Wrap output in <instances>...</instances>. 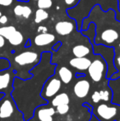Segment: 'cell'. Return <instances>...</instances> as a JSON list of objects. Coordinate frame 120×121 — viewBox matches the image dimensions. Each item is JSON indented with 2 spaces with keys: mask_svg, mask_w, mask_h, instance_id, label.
Listing matches in <instances>:
<instances>
[{
  "mask_svg": "<svg viewBox=\"0 0 120 121\" xmlns=\"http://www.w3.org/2000/svg\"><path fill=\"white\" fill-rule=\"evenodd\" d=\"M105 66L100 59H95L91 62V65L88 68V73L91 78L95 82H99L103 78L104 73Z\"/></svg>",
  "mask_w": 120,
  "mask_h": 121,
  "instance_id": "6da1fadb",
  "label": "cell"
},
{
  "mask_svg": "<svg viewBox=\"0 0 120 121\" xmlns=\"http://www.w3.org/2000/svg\"><path fill=\"white\" fill-rule=\"evenodd\" d=\"M117 107H112L106 104H100L96 108V115L102 121H110L117 115Z\"/></svg>",
  "mask_w": 120,
  "mask_h": 121,
  "instance_id": "7a4b0ae2",
  "label": "cell"
},
{
  "mask_svg": "<svg viewBox=\"0 0 120 121\" xmlns=\"http://www.w3.org/2000/svg\"><path fill=\"white\" fill-rule=\"evenodd\" d=\"M39 59V55L37 53L32 51H26L17 55L14 59V61L21 66L27 65L35 63Z\"/></svg>",
  "mask_w": 120,
  "mask_h": 121,
  "instance_id": "3957f363",
  "label": "cell"
},
{
  "mask_svg": "<svg viewBox=\"0 0 120 121\" xmlns=\"http://www.w3.org/2000/svg\"><path fill=\"white\" fill-rule=\"evenodd\" d=\"M61 88V80L58 78H54L50 79L48 82L46 83L45 88H44V91L42 95L44 97L46 98H50V97L54 96Z\"/></svg>",
  "mask_w": 120,
  "mask_h": 121,
  "instance_id": "277c9868",
  "label": "cell"
},
{
  "mask_svg": "<svg viewBox=\"0 0 120 121\" xmlns=\"http://www.w3.org/2000/svg\"><path fill=\"white\" fill-rule=\"evenodd\" d=\"M91 89V84L87 80H81L75 84L73 91L76 96L78 98H84L88 95Z\"/></svg>",
  "mask_w": 120,
  "mask_h": 121,
  "instance_id": "5b68a950",
  "label": "cell"
},
{
  "mask_svg": "<svg viewBox=\"0 0 120 121\" xmlns=\"http://www.w3.org/2000/svg\"><path fill=\"white\" fill-rule=\"evenodd\" d=\"M69 64H70V65L72 67L75 68V69H78V70L85 71L88 69L89 66L91 64V61L86 57H81V58L76 57L71 59Z\"/></svg>",
  "mask_w": 120,
  "mask_h": 121,
  "instance_id": "8992f818",
  "label": "cell"
},
{
  "mask_svg": "<svg viewBox=\"0 0 120 121\" xmlns=\"http://www.w3.org/2000/svg\"><path fill=\"white\" fill-rule=\"evenodd\" d=\"M55 40V36L50 33H40L37 35L34 39L35 45L37 46H45L51 44Z\"/></svg>",
  "mask_w": 120,
  "mask_h": 121,
  "instance_id": "52a82bcc",
  "label": "cell"
},
{
  "mask_svg": "<svg viewBox=\"0 0 120 121\" xmlns=\"http://www.w3.org/2000/svg\"><path fill=\"white\" fill-rule=\"evenodd\" d=\"M55 30L60 35H67L71 34V32L73 30L74 26L70 22H58L55 25Z\"/></svg>",
  "mask_w": 120,
  "mask_h": 121,
  "instance_id": "ba28073f",
  "label": "cell"
},
{
  "mask_svg": "<svg viewBox=\"0 0 120 121\" xmlns=\"http://www.w3.org/2000/svg\"><path fill=\"white\" fill-rule=\"evenodd\" d=\"M55 114V110L52 107L42 108L38 110V118L40 121H54L53 115Z\"/></svg>",
  "mask_w": 120,
  "mask_h": 121,
  "instance_id": "9c48e42d",
  "label": "cell"
},
{
  "mask_svg": "<svg viewBox=\"0 0 120 121\" xmlns=\"http://www.w3.org/2000/svg\"><path fill=\"white\" fill-rule=\"evenodd\" d=\"M101 39L106 43L112 44L119 39V33L114 29H106L101 34Z\"/></svg>",
  "mask_w": 120,
  "mask_h": 121,
  "instance_id": "30bf717a",
  "label": "cell"
},
{
  "mask_svg": "<svg viewBox=\"0 0 120 121\" xmlns=\"http://www.w3.org/2000/svg\"><path fill=\"white\" fill-rule=\"evenodd\" d=\"M13 106L12 105V102L9 100H4L0 107V118L7 119L9 118L13 113Z\"/></svg>",
  "mask_w": 120,
  "mask_h": 121,
  "instance_id": "8fae6325",
  "label": "cell"
},
{
  "mask_svg": "<svg viewBox=\"0 0 120 121\" xmlns=\"http://www.w3.org/2000/svg\"><path fill=\"white\" fill-rule=\"evenodd\" d=\"M58 75H59L60 80L65 84H68L72 79V73L67 67H62L58 70Z\"/></svg>",
  "mask_w": 120,
  "mask_h": 121,
  "instance_id": "7c38bea8",
  "label": "cell"
},
{
  "mask_svg": "<svg viewBox=\"0 0 120 121\" xmlns=\"http://www.w3.org/2000/svg\"><path fill=\"white\" fill-rule=\"evenodd\" d=\"M90 53V49L88 47L83 45H77L72 48V54L75 57L81 58V57H86Z\"/></svg>",
  "mask_w": 120,
  "mask_h": 121,
  "instance_id": "4fadbf2b",
  "label": "cell"
},
{
  "mask_svg": "<svg viewBox=\"0 0 120 121\" xmlns=\"http://www.w3.org/2000/svg\"><path fill=\"white\" fill-rule=\"evenodd\" d=\"M69 102H70V98L68 95L65 92H62L54 96V98L52 100V105L53 106H58L62 104H69Z\"/></svg>",
  "mask_w": 120,
  "mask_h": 121,
  "instance_id": "5bb4252c",
  "label": "cell"
},
{
  "mask_svg": "<svg viewBox=\"0 0 120 121\" xmlns=\"http://www.w3.org/2000/svg\"><path fill=\"white\" fill-rule=\"evenodd\" d=\"M8 40L12 45H13V46H17V45H20L23 42L24 37H23V35L21 34V32H20L19 30H16V31L8 39Z\"/></svg>",
  "mask_w": 120,
  "mask_h": 121,
  "instance_id": "9a60e30c",
  "label": "cell"
},
{
  "mask_svg": "<svg viewBox=\"0 0 120 121\" xmlns=\"http://www.w3.org/2000/svg\"><path fill=\"white\" fill-rule=\"evenodd\" d=\"M11 82V74L8 72H0V91L8 88Z\"/></svg>",
  "mask_w": 120,
  "mask_h": 121,
  "instance_id": "2e32d148",
  "label": "cell"
},
{
  "mask_svg": "<svg viewBox=\"0 0 120 121\" xmlns=\"http://www.w3.org/2000/svg\"><path fill=\"white\" fill-rule=\"evenodd\" d=\"M17 30L16 27L13 26H8L0 27V35L3 36L5 39L8 40L13 33Z\"/></svg>",
  "mask_w": 120,
  "mask_h": 121,
  "instance_id": "e0dca14e",
  "label": "cell"
},
{
  "mask_svg": "<svg viewBox=\"0 0 120 121\" xmlns=\"http://www.w3.org/2000/svg\"><path fill=\"white\" fill-rule=\"evenodd\" d=\"M49 17V14L45 9L42 8H39L35 12V23H40L43 21L46 20Z\"/></svg>",
  "mask_w": 120,
  "mask_h": 121,
  "instance_id": "ac0fdd59",
  "label": "cell"
},
{
  "mask_svg": "<svg viewBox=\"0 0 120 121\" xmlns=\"http://www.w3.org/2000/svg\"><path fill=\"white\" fill-rule=\"evenodd\" d=\"M53 5L52 0H38V8L42 9H48Z\"/></svg>",
  "mask_w": 120,
  "mask_h": 121,
  "instance_id": "d6986e66",
  "label": "cell"
},
{
  "mask_svg": "<svg viewBox=\"0 0 120 121\" xmlns=\"http://www.w3.org/2000/svg\"><path fill=\"white\" fill-rule=\"evenodd\" d=\"M57 107V112L60 115H65L69 111V105L68 104H62L58 105Z\"/></svg>",
  "mask_w": 120,
  "mask_h": 121,
  "instance_id": "ffe728a7",
  "label": "cell"
},
{
  "mask_svg": "<svg viewBox=\"0 0 120 121\" xmlns=\"http://www.w3.org/2000/svg\"><path fill=\"white\" fill-rule=\"evenodd\" d=\"M32 13V10L30 7L28 6H23L22 7V15L21 17L25 18V19H28V18L30 17Z\"/></svg>",
  "mask_w": 120,
  "mask_h": 121,
  "instance_id": "44dd1931",
  "label": "cell"
},
{
  "mask_svg": "<svg viewBox=\"0 0 120 121\" xmlns=\"http://www.w3.org/2000/svg\"><path fill=\"white\" fill-rule=\"evenodd\" d=\"M22 7L23 6H21V5H17L13 8V13H14L15 16L21 17V15H22Z\"/></svg>",
  "mask_w": 120,
  "mask_h": 121,
  "instance_id": "7402d4cb",
  "label": "cell"
},
{
  "mask_svg": "<svg viewBox=\"0 0 120 121\" xmlns=\"http://www.w3.org/2000/svg\"><path fill=\"white\" fill-rule=\"evenodd\" d=\"M99 94H100V99L103 100H105V101H108L109 99V92L108 91H99Z\"/></svg>",
  "mask_w": 120,
  "mask_h": 121,
  "instance_id": "603a6c76",
  "label": "cell"
},
{
  "mask_svg": "<svg viewBox=\"0 0 120 121\" xmlns=\"http://www.w3.org/2000/svg\"><path fill=\"white\" fill-rule=\"evenodd\" d=\"M91 99H92V100H93L94 103H98V102L101 100L99 91H95V92L92 94V96H91Z\"/></svg>",
  "mask_w": 120,
  "mask_h": 121,
  "instance_id": "cb8c5ba5",
  "label": "cell"
},
{
  "mask_svg": "<svg viewBox=\"0 0 120 121\" xmlns=\"http://www.w3.org/2000/svg\"><path fill=\"white\" fill-rule=\"evenodd\" d=\"M13 0H0V6L8 7L12 3Z\"/></svg>",
  "mask_w": 120,
  "mask_h": 121,
  "instance_id": "d4e9b609",
  "label": "cell"
},
{
  "mask_svg": "<svg viewBox=\"0 0 120 121\" xmlns=\"http://www.w3.org/2000/svg\"><path fill=\"white\" fill-rule=\"evenodd\" d=\"M8 18L6 15H1L0 16V24L5 25L8 23Z\"/></svg>",
  "mask_w": 120,
  "mask_h": 121,
  "instance_id": "484cf974",
  "label": "cell"
},
{
  "mask_svg": "<svg viewBox=\"0 0 120 121\" xmlns=\"http://www.w3.org/2000/svg\"><path fill=\"white\" fill-rule=\"evenodd\" d=\"M37 31H38L39 33H46L47 32V27L44 26H40L38 27Z\"/></svg>",
  "mask_w": 120,
  "mask_h": 121,
  "instance_id": "4316f807",
  "label": "cell"
},
{
  "mask_svg": "<svg viewBox=\"0 0 120 121\" xmlns=\"http://www.w3.org/2000/svg\"><path fill=\"white\" fill-rule=\"evenodd\" d=\"M110 87H113V88H115V89H117V90L113 89V91H114V95L115 94V95H117V96H119V97H120V86H111Z\"/></svg>",
  "mask_w": 120,
  "mask_h": 121,
  "instance_id": "83f0119b",
  "label": "cell"
},
{
  "mask_svg": "<svg viewBox=\"0 0 120 121\" xmlns=\"http://www.w3.org/2000/svg\"><path fill=\"white\" fill-rule=\"evenodd\" d=\"M5 42H6V39L2 35H0V48H3L4 46Z\"/></svg>",
  "mask_w": 120,
  "mask_h": 121,
  "instance_id": "f1b7e54d",
  "label": "cell"
},
{
  "mask_svg": "<svg viewBox=\"0 0 120 121\" xmlns=\"http://www.w3.org/2000/svg\"><path fill=\"white\" fill-rule=\"evenodd\" d=\"M64 1H65V3L67 5H72L75 3L76 0H64Z\"/></svg>",
  "mask_w": 120,
  "mask_h": 121,
  "instance_id": "f546056e",
  "label": "cell"
},
{
  "mask_svg": "<svg viewBox=\"0 0 120 121\" xmlns=\"http://www.w3.org/2000/svg\"><path fill=\"white\" fill-rule=\"evenodd\" d=\"M117 63H118V64L120 66V56H119V57L117 58Z\"/></svg>",
  "mask_w": 120,
  "mask_h": 121,
  "instance_id": "4dcf8cb0",
  "label": "cell"
},
{
  "mask_svg": "<svg viewBox=\"0 0 120 121\" xmlns=\"http://www.w3.org/2000/svg\"><path fill=\"white\" fill-rule=\"evenodd\" d=\"M2 15V13H1V11H0V16H1Z\"/></svg>",
  "mask_w": 120,
  "mask_h": 121,
  "instance_id": "1f68e13d",
  "label": "cell"
},
{
  "mask_svg": "<svg viewBox=\"0 0 120 121\" xmlns=\"http://www.w3.org/2000/svg\"><path fill=\"white\" fill-rule=\"evenodd\" d=\"M35 1H38V0H35Z\"/></svg>",
  "mask_w": 120,
  "mask_h": 121,
  "instance_id": "d6a6232c",
  "label": "cell"
},
{
  "mask_svg": "<svg viewBox=\"0 0 120 121\" xmlns=\"http://www.w3.org/2000/svg\"><path fill=\"white\" fill-rule=\"evenodd\" d=\"M119 48H120V44H119Z\"/></svg>",
  "mask_w": 120,
  "mask_h": 121,
  "instance_id": "836d02e7",
  "label": "cell"
},
{
  "mask_svg": "<svg viewBox=\"0 0 120 121\" xmlns=\"http://www.w3.org/2000/svg\"><path fill=\"white\" fill-rule=\"evenodd\" d=\"M119 121H120V119H119Z\"/></svg>",
  "mask_w": 120,
  "mask_h": 121,
  "instance_id": "e575fe53",
  "label": "cell"
},
{
  "mask_svg": "<svg viewBox=\"0 0 120 121\" xmlns=\"http://www.w3.org/2000/svg\"><path fill=\"white\" fill-rule=\"evenodd\" d=\"M69 121H70V120H69Z\"/></svg>",
  "mask_w": 120,
  "mask_h": 121,
  "instance_id": "d590c367",
  "label": "cell"
}]
</instances>
